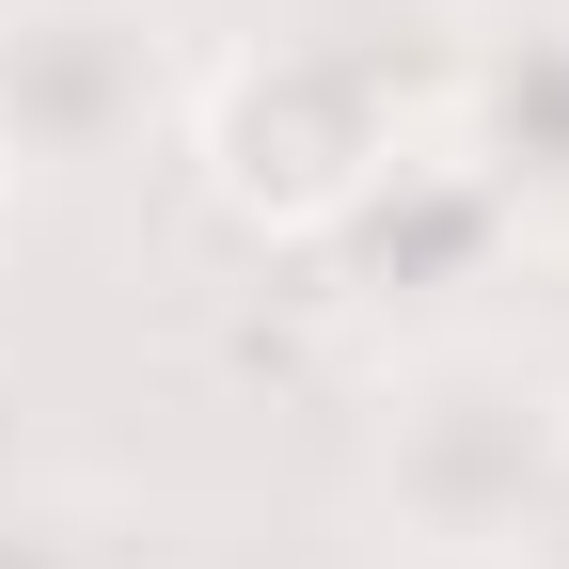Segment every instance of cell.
Returning a JSON list of instances; mask_svg holds the SVG:
<instances>
[{
  "instance_id": "277c9868",
  "label": "cell",
  "mask_w": 569,
  "mask_h": 569,
  "mask_svg": "<svg viewBox=\"0 0 569 569\" xmlns=\"http://www.w3.org/2000/svg\"><path fill=\"white\" fill-rule=\"evenodd\" d=\"M427 127H443V159L507 206L522 238H569V0L475 32L443 63V96H427Z\"/></svg>"
},
{
  "instance_id": "6da1fadb",
  "label": "cell",
  "mask_w": 569,
  "mask_h": 569,
  "mask_svg": "<svg viewBox=\"0 0 569 569\" xmlns=\"http://www.w3.org/2000/svg\"><path fill=\"white\" fill-rule=\"evenodd\" d=\"M553 443H569V380L538 348H490V332H443L380 380V427H365V522L380 553L411 569H507L538 490H553Z\"/></svg>"
},
{
  "instance_id": "5b68a950",
  "label": "cell",
  "mask_w": 569,
  "mask_h": 569,
  "mask_svg": "<svg viewBox=\"0 0 569 569\" xmlns=\"http://www.w3.org/2000/svg\"><path fill=\"white\" fill-rule=\"evenodd\" d=\"M0 569H142V522L80 475H0Z\"/></svg>"
},
{
  "instance_id": "7a4b0ae2",
  "label": "cell",
  "mask_w": 569,
  "mask_h": 569,
  "mask_svg": "<svg viewBox=\"0 0 569 569\" xmlns=\"http://www.w3.org/2000/svg\"><path fill=\"white\" fill-rule=\"evenodd\" d=\"M411 142H427V111L396 96V63L380 48H332V32L253 48V63H222V80L190 96L206 190H222L238 222H269V238H332Z\"/></svg>"
},
{
  "instance_id": "52a82bcc",
  "label": "cell",
  "mask_w": 569,
  "mask_h": 569,
  "mask_svg": "<svg viewBox=\"0 0 569 569\" xmlns=\"http://www.w3.org/2000/svg\"><path fill=\"white\" fill-rule=\"evenodd\" d=\"M17 206H32V190H17V159H0V222H17Z\"/></svg>"
},
{
  "instance_id": "8992f818",
  "label": "cell",
  "mask_w": 569,
  "mask_h": 569,
  "mask_svg": "<svg viewBox=\"0 0 569 569\" xmlns=\"http://www.w3.org/2000/svg\"><path fill=\"white\" fill-rule=\"evenodd\" d=\"M507 569H569V443H553V490H538V522H522Z\"/></svg>"
},
{
  "instance_id": "3957f363",
  "label": "cell",
  "mask_w": 569,
  "mask_h": 569,
  "mask_svg": "<svg viewBox=\"0 0 569 569\" xmlns=\"http://www.w3.org/2000/svg\"><path fill=\"white\" fill-rule=\"evenodd\" d=\"M190 111L174 0H0V159L17 190H80Z\"/></svg>"
}]
</instances>
